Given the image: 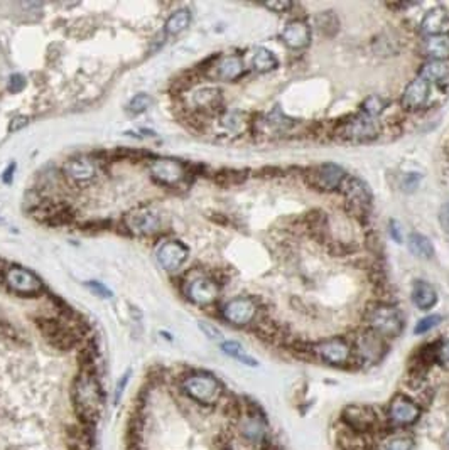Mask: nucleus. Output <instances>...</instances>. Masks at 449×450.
<instances>
[{"label": "nucleus", "instance_id": "f257e3e1", "mask_svg": "<svg viewBox=\"0 0 449 450\" xmlns=\"http://www.w3.org/2000/svg\"><path fill=\"white\" fill-rule=\"evenodd\" d=\"M73 406L78 424L95 426L102 413L103 391L95 370H81L73 383Z\"/></svg>", "mask_w": 449, "mask_h": 450}, {"label": "nucleus", "instance_id": "f03ea898", "mask_svg": "<svg viewBox=\"0 0 449 450\" xmlns=\"http://www.w3.org/2000/svg\"><path fill=\"white\" fill-rule=\"evenodd\" d=\"M181 390L184 391L186 397L203 406H215L223 397V386L218 378L210 373H204V371L191 373L183 378Z\"/></svg>", "mask_w": 449, "mask_h": 450}, {"label": "nucleus", "instance_id": "7ed1b4c3", "mask_svg": "<svg viewBox=\"0 0 449 450\" xmlns=\"http://www.w3.org/2000/svg\"><path fill=\"white\" fill-rule=\"evenodd\" d=\"M369 324L371 332L380 336L382 339L397 337L404 329V319H402V314L398 312V309L385 304L377 305V307L370 310Z\"/></svg>", "mask_w": 449, "mask_h": 450}, {"label": "nucleus", "instance_id": "20e7f679", "mask_svg": "<svg viewBox=\"0 0 449 450\" xmlns=\"http://www.w3.org/2000/svg\"><path fill=\"white\" fill-rule=\"evenodd\" d=\"M123 223H125L127 230L137 236H150L154 233H157L162 226V218L154 208L142 206L135 208L134 211L127 213L125 218H123Z\"/></svg>", "mask_w": 449, "mask_h": 450}, {"label": "nucleus", "instance_id": "39448f33", "mask_svg": "<svg viewBox=\"0 0 449 450\" xmlns=\"http://www.w3.org/2000/svg\"><path fill=\"white\" fill-rule=\"evenodd\" d=\"M37 327L41 329L42 336L46 337L53 348L60 349V351H69L76 346L78 343V336L71 327L63 322H58L54 319H41L37 322Z\"/></svg>", "mask_w": 449, "mask_h": 450}, {"label": "nucleus", "instance_id": "423d86ee", "mask_svg": "<svg viewBox=\"0 0 449 450\" xmlns=\"http://www.w3.org/2000/svg\"><path fill=\"white\" fill-rule=\"evenodd\" d=\"M387 415H389V422L394 426H409L419 420L421 406L412 398L405 397V395H397L390 402Z\"/></svg>", "mask_w": 449, "mask_h": 450}, {"label": "nucleus", "instance_id": "0eeeda50", "mask_svg": "<svg viewBox=\"0 0 449 450\" xmlns=\"http://www.w3.org/2000/svg\"><path fill=\"white\" fill-rule=\"evenodd\" d=\"M240 435L250 444H262L267 438V424L258 410L243 408L237 418Z\"/></svg>", "mask_w": 449, "mask_h": 450}, {"label": "nucleus", "instance_id": "6e6552de", "mask_svg": "<svg viewBox=\"0 0 449 450\" xmlns=\"http://www.w3.org/2000/svg\"><path fill=\"white\" fill-rule=\"evenodd\" d=\"M3 280L9 285L10 290L21 296H36L41 292L42 283L30 270L21 269V267H10L3 273Z\"/></svg>", "mask_w": 449, "mask_h": 450}, {"label": "nucleus", "instance_id": "1a4fd4ad", "mask_svg": "<svg viewBox=\"0 0 449 450\" xmlns=\"http://www.w3.org/2000/svg\"><path fill=\"white\" fill-rule=\"evenodd\" d=\"M149 170L150 176L164 186H177L186 179L184 164L174 159H154Z\"/></svg>", "mask_w": 449, "mask_h": 450}, {"label": "nucleus", "instance_id": "9d476101", "mask_svg": "<svg viewBox=\"0 0 449 450\" xmlns=\"http://www.w3.org/2000/svg\"><path fill=\"white\" fill-rule=\"evenodd\" d=\"M315 352L324 363L331 364V366H344V364L350 363L351 354H353L350 344L344 339H338V337L317 343Z\"/></svg>", "mask_w": 449, "mask_h": 450}, {"label": "nucleus", "instance_id": "9b49d317", "mask_svg": "<svg viewBox=\"0 0 449 450\" xmlns=\"http://www.w3.org/2000/svg\"><path fill=\"white\" fill-rule=\"evenodd\" d=\"M344 179H346V174L344 170L336 164H321L311 170V176H309V181L315 188L319 189V191H335V189H340L343 186Z\"/></svg>", "mask_w": 449, "mask_h": 450}, {"label": "nucleus", "instance_id": "f8f14e48", "mask_svg": "<svg viewBox=\"0 0 449 450\" xmlns=\"http://www.w3.org/2000/svg\"><path fill=\"white\" fill-rule=\"evenodd\" d=\"M342 417L344 424L357 435H365L377 425V415L370 406H346Z\"/></svg>", "mask_w": 449, "mask_h": 450}, {"label": "nucleus", "instance_id": "ddd939ff", "mask_svg": "<svg viewBox=\"0 0 449 450\" xmlns=\"http://www.w3.org/2000/svg\"><path fill=\"white\" fill-rule=\"evenodd\" d=\"M223 319L234 325H247L257 316V305L252 298L238 297L227 302L222 310Z\"/></svg>", "mask_w": 449, "mask_h": 450}, {"label": "nucleus", "instance_id": "4468645a", "mask_svg": "<svg viewBox=\"0 0 449 450\" xmlns=\"http://www.w3.org/2000/svg\"><path fill=\"white\" fill-rule=\"evenodd\" d=\"M186 294L196 305H210L218 298L220 287L210 277H196L188 283Z\"/></svg>", "mask_w": 449, "mask_h": 450}, {"label": "nucleus", "instance_id": "2eb2a0df", "mask_svg": "<svg viewBox=\"0 0 449 450\" xmlns=\"http://www.w3.org/2000/svg\"><path fill=\"white\" fill-rule=\"evenodd\" d=\"M157 262L166 271H176L188 260V248L181 242H168L157 250Z\"/></svg>", "mask_w": 449, "mask_h": 450}, {"label": "nucleus", "instance_id": "dca6fc26", "mask_svg": "<svg viewBox=\"0 0 449 450\" xmlns=\"http://www.w3.org/2000/svg\"><path fill=\"white\" fill-rule=\"evenodd\" d=\"M429 95H431V84L428 81H424L423 78L417 76L404 90L402 105L407 110H421V108L428 105Z\"/></svg>", "mask_w": 449, "mask_h": 450}, {"label": "nucleus", "instance_id": "f3484780", "mask_svg": "<svg viewBox=\"0 0 449 450\" xmlns=\"http://www.w3.org/2000/svg\"><path fill=\"white\" fill-rule=\"evenodd\" d=\"M64 172L76 182H90L96 176V164L87 155H78V157L68 159L64 164Z\"/></svg>", "mask_w": 449, "mask_h": 450}, {"label": "nucleus", "instance_id": "a211bd4d", "mask_svg": "<svg viewBox=\"0 0 449 450\" xmlns=\"http://www.w3.org/2000/svg\"><path fill=\"white\" fill-rule=\"evenodd\" d=\"M343 134L346 138H351V141H367V138L377 137L378 134V125L375 122V118H370V116L362 115L357 116L355 120L348 122L344 125Z\"/></svg>", "mask_w": 449, "mask_h": 450}, {"label": "nucleus", "instance_id": "6ab92c4d", "mask_svg": "<svg viewBox=\"0 0 449 450\" xmlns=\"http://www.w3.org/2000/svg\"><path fill=\"white\" fill-rule=\"evenodd\" d=\"M449 30V12L443 7H436V9L429 10L421 21V33L428 36H439V34H446Z\"/></svg>", "mask_w": 449, "mask_h": 450}, {"label": "nucleus", "instance_id": "aec40b11", "mask_svg": "<svg viewBox=\"0 0 449 450\" xmlns=\"http://www.w3.org/2000/svg\"><path fill=\"white\" fill-rule=\"evenodd\" d=\"M282 41L291 49H304L311 42V29L303 21H292L282 30Z\"/></svg>", "mask_w": 449, "mask_h": 450}, {"label": "nucleus", "instance_id": "412c9836", "mask_svg": "<svg viewBox=\"0 0 449 450\" xmlns=\"http://www.w3.org/2000/svg\"><path fill=\"white\" fill-rule=\"evenodd\" d=\"M245 73L242 57L237 54L222 56L215 64V76L222 81H235Z\"/></svg>", "mask_w": 449, "mask_h": 450}, {"label": "nucleus", "instance_id": "4be33fe9", "mask_svg": "<svg viewBox=\"0 0 449 450\" xmlns=\"http://www.w3.org/2000/svg\"><path fill=\"white\" fill-rule=\"evenodd\" d=\"M357 351L360 358L365 361L367 364L377 363L383 354L382 337L375 334V332H367V334L360 336L357 343Z\"/></svg>", "mask_w": 449, "mask_h": 450}, {"label": "nucleus", "instance_id": "5701e85b", "mask_svg": "<svg viewBox=\"0 0 449 450\" xmlns=\"http://www.w3.org/2000/svg\"><path fill=\"white\" fill-rule=\"evenodd\" d=\"M421 51L429 61H446L449 60V36L439 34V36H428L421 44Z\"/></svg>", "mask_w": 449, "mask_h": 450}, {"label": "nucleus", "instance_id": "b1692460", "mask_svg": "<svg viewBox=\"0 0 449 450\" xmlns=\"http://www.w3.org/2000/svg\"><path fill=\"white\" fill-rule=\"evenodd\" d=\"M419 78L428 81L429 84H443L449 83V60L446 61H428L421 66Z\"/></svg>", "mask_w": 449, "mask_h": 450}, {"label": "nucleus", "instance_id": "393cba45", "mask_svg": "<svg viewBox=\"0 0 449 450\" xmlns=\"http://www.w3.org/2000/svg\"><path fill=\"white\" fill-rule=\"evenodd\" d=\"M344 196L351 204L360 208H367L370 204V189L363 181L351 177V179H344L343 182Z\"/></svg>", "mask_w": 449, "mask_h": 450}, {"label": "nucleus", "instance_id": "a878e982", "mask_svg": "<svg viewBox=\"0 0 449 450\" xmlns=\"http://www.w3.org/2000/svg\"><path fill=\"white\" fill-rule=\"evenodd\" d=\"M410 296H412L414 305H416V307L421 309V310H429V309H432L437 304L436 289L431 285V283H428V282H423V280L414 282L412 292H410Z\"/></svg>", "mask_w": 449, "mask_h": 450}, {"label": "nucleus", "instance_id": "bb28decb", "mask_svg": "<svg viewBox=\"0 0 449 450\" xmlns=\"http://www.w3.org/2000/svg\"><path fill=\"white\" fill-rule=\"evenodd\" d=\"M409 250L412 251L414 257L432 260L434 258V246H432L431 240L428 236L421 235V233H410L409 236Z\"/></svg>", "mask_w": 449, "mask_h": 450}, {"label": "nucleus", "instance_id": "cd10ccee", "mask_svg": "<svg viewBox=\"0 0 449 450\" xmlns=\"http://www.w3.org/2000/svg\"><path fill=\"white\" fill-rule=\"evenodd\" d=\"M252 68L257 73H269L277 68V57L265 48H257L252 54Z\"/></svg>", "mask_w": 449, "mask_h": 450}, {"label": "nucleus", "instance_id": "c85d7f7f", "mask_svg": "<svg viewBox=\"0 0 449 450\" xmlns=\"http://www.w3.org/2000/svg\"><path fill=\"white\" fill-rule=\"evenodd\" d=\"M220 102H222V93L216 88H201L193 95V103L201 110H210V108L218 107Z\"/></svg>", "mask_w": 449, "mask_h": 450}, {"label": "nucleus", "instance_id": "c756f323", "mask_svg": "<svg viewBox=\"0 0 449 450\" xmlns=\"http://www.w3.org/2000/svg\"><path fill=\"white\" fill-rule=\"evenodd\" d=\"M189 22H191V12H189L188 9L176 10V12L168 19V22H166V33H168L169 36L181 34L186 27L189 26Z\"/></svg>", "mask_w": 449, "mask_h": 450}, {"label": "nucleus", "instance_id": "7c9ffc66", "mask_svg": "<svg viewBox=\"0 0 449 450\" xmlns=\"http://www.w3.org/2000/svg\"><path fill=\"white\" fill-rule=\"evenodd\" d=\"M222 351L230 358L240 361V363L247 364V366H257V361H255L249 352L243 349L242 344L235 343V341H223L222 343Z\"/></svg>", "mask_w": 449, "mask_h": 450}, {"label": "nucleus", "instance_id": "2f4dec72", "mask_svg": "<svg viewBox=\"0 0 449 450\" xmlns=\"http://www.w3.org/2000/svg\"><path fill=\"white\" fill-rule=\"evenodd\" d=\"M385 107H387V100H383L382 96H378V95H373L363 102V105H362L363 115L370 116V118H375V116L380 115L382 111L385 110Z\"/></svg>", "mask_w": 449, "mask_h": 450}, {"label": "nucleus", "instance_id": "473e14b6", "mask_svg": "<svg viewBox=\"0 0 449 450\" xmlns=\"http://www.w3.org/2000/svg\"><path fill=\"white\" fill-rule=\"evenodd\" d=\"M150 105H152L150 95H147V93H139V95H135L129 102V105H127V111L132 115H141L144 114Z\"/></svg>", "mask_w": 449, "mask_h": 450}, {"label": "nucleus", "instance_id": "72a5a7b5", "mask_svg": "<svg viewBox=\"0 0 449 450\" xmlns=\"http://www.w3.org/2000/svg\"><path fill=\"white\" fill-rule=\"evenodd\" d=\"M382 450H414V440L407 435L390 437L383 442Z\"/></svg>", "mask_w": 449, "mask_h": 450}, {"label": "nucleus", "instance_id": "f704fd0d", "mask_svg": "<svg viewBox=\"0 0 449 450\" xmlns=\"http://www.w3.org/2000/svg\"><path fill=\"white\" fill-rule=\"evenodd\" d=\"M333 12H321L319 15L316 17V24H317V29L321 30V33L328 34V36H331V34H335L336 30H338V24H331L330 19H333Z\"/></svg>", "mask_w": 449, "mask_h": 450}, {"label": "nucleus", "instance_id": "c9c22d12", "mask_svg": "<svg viewBox=\"0 0 449 450\" xmlns=\"http://www.w3.org/2000/svg\"><path fill=\"white\" fill-rule=\"evenodd\" d=\"M439 322H441V316L424 317V319H421L419 322H417L414 332H416V334H425V332H429L431 329H434Z\"/></svg>", "mask_w": 449, "mask_h": 450}, {"label": "nucleus", "instance_id": "e433bc0d", "mask_svg": "<svg viewBox=\"0 0 449 450\" xmlns=\"http://www.w3.org/2000/svg\"><path fill=\"white\" fill-rule=\"evenodd\" d=\"M200 329L204 332V334H206V337H210L211 341H222L223 339L222 331H220L218 327H215L213 324H210V322L201 321L200 322Z\"/></svg>", "mask_w": 449, "mask_h": 450}, {"label": "nucleus", "instance_id": "4c0bfd02", "mask_svg": "<svg viewBox=\"0 0 449 450\" xmlns=\"http://www.w3.org/2000/svg\"><path fill=\"white\" fill-rule=\"evenodd\" d=\"M87 287L91 290L93 294H96L98 297L102 298H110L112 297V290H108L103 283L100 282H87Z\"/></svg>", "mask_w": 449, "mask_h": 450}, {"label": "nucleus", "instance_id": "58836bf2", "mask_svg": "<svg viewBox=\"0 0 449 450\" xmlns=\"http://www.w3.org/2000/svg\"><path fill=\"white\" fill-rule=\"evenodd\" d=\"M26 88V78L22 75H12L9 78V91L21 93Z\"/></svg>", "mask_w": 449, "mask_h": 450}, {"label": "nucleus", "instance_id": "ea45409f", "mask_svg": "<svg viewBox=\"0 0 449 450\" xmlns=\"http://www.w3.org/2000/svg\"><path fill=\"white\" fill-rule=\"evenodd\" d=\"M437 361H439L444 368H449V339L441 343V346L437 348Z\"/></svg>", "mask_w": 449, "mask_h": 450}, {"label": "nucleus", "instance_id": "a19ab883", "mask_svg": "<svg viewBox=\"0 0 449 450\" xmlns=\"http://www.w3.org/2000/svg\"><path fill=\"white\" fill-rule=\"evenodd\" d=\"M129 378H130V373L123 375L122 379H120V381H118L117 388H115V405H118L120 398H122V395H123V390H125L127 383H129Z\"/></svg>", "mask_w": 449, "mask_h": 450}, {"label": "nucleus", "instance_id": "79ce46f5", "mask_svg": "<svg viewBox=\"0 0 449 450\" xmlns=\"http://www.w3.org/2000/svg\"><path fill=\"white\" fill-rule=\"evenodd\" d=\"M439 223L443 226V230L449 235V203L444 204L439 211Z\"/></svg>", "mask_w": 449, "mask_h": 450}, {"label": "nucleus", "instance_id": "37998d69", "mask_svg": "<svg viewBox=\"0 0 449 450\" xmlns=\"http://www.w3.org/2000/svg\"><path fill=\"white\" fill-rule=\"evenodd\" d=\"M267 9L274 10V12H288L291 9V2H274V3H265Z\"/></svg>", "mask_w": 449, "mask_h": 450}, {"label": "nucleus", "instance_id": "c03bdc74", "mask_svg": "<svg viewBox=\"0 0 449 450\" xmlns=\"http://www.w3.org/2000/svg\"><path fill=\"white\" fill-rule=\"evenodd\" d=\"M26 125H27V118H26V116H15L12 122H10L9 130L10 132H17V130H21L22 127H26Z\"/></svg>", "mask_w": 449, "mask_h": 450}, {"label": "nucleus", "instance_id": "a18cd8bd", "mask_svg": "<svg viewBox=\"0 0 449 450\" xmlns=\"http://www.w3.org/2000/svg\"><path fill=\"white\" fill-rule=\"evenodd\" d=\"M390 233H392V238L396 240L397 243H400V242H402L400 228H398V224L396 223V221H392V223H390Z\"/></svg>", "mask_w": 449, "mask_h": 450}, {"label": "nucleus", "instance_id": "49530a36", "mask_svg": "<svg viewBox=\"0 0 449 450\" xmlns=\"http://www.w3.org/2000/svg\"><path fill=\"white\" fill-rule=\"evenodd\" d=\"M10 172H14V164L10 165L9 169H7L6 174H3V176H6V177H3V181H6V182H10Z\"/></svg>", "mask_w": 449, "mask_h": 450}]
</instances>
